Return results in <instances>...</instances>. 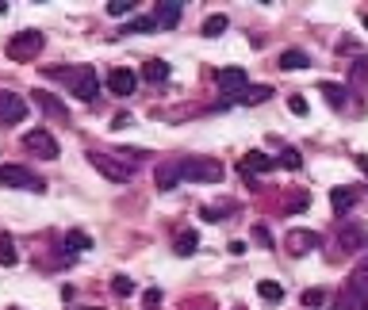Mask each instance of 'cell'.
I'll use <instances>...</instances> for the list:
<instances>
[{
	"label": "cell",
	"mask_w": 368,
	"mask_h": 310,
	"mask_svg": "<svg viewBox=\"0 0 368 310\" xmlns=\"http://www.w3.org/2000/svg\"><path fill=\"white\" fill-rule=\"evenodd\" d=\"M104 8H108V15H116V20H123V15H130L138 4H135V0H108Z\"/></svg>",
	"instance_id": "cell-31"
},
{
	"label": "cell",
	"mask_w": 368,
	"mask_h": 310,
	"mask_svg": "<svg viewBox=\"0 0 368 310\" xmlns=\"http://www.w3.org/2000/svg\"><path fill=\"white\" fill-rule=\"evenodd\" d=\"M46 77L50 80H62V85L73 88V96L85 104H93L96 96H100V77H96L93 65H69V69H62V65H50L46 69Z\"/></svg>",
	"instance_id": "cell-1"
},
{
	"label": "cell",
	"mask_w": 368,
	"mask_h": 310,
	"mask_svg": "<svg viewBox=\"0 0 368 310\" xmlns=\"http://www.w3.org/2000/svg\"><path fill=\"white\" fill-rule=\"evenodd\" d=\"M215 85H219V92H223L226 100H234L242 88H250V77H245V69H238V65H226V69L215 73Z\"/></svg>",
	"instance_id": "cell-7"
},
{
	"label": "cell",
	"mask_w": 368,
	"mask_h": 310,
	"mask_svg": "<svg viewBox=\"0 0 368 310\" xmlns=\"http://www.w3.org/2000/svg\"><path fill=\"white\" fill-rule=\"evenodd\" d=\"M177 169H181V181H192V184H219L223 181V165L211 157H184V161H177Z\"/></svg>",
	"instance_id": "cell-2"
},
{
	"label": "cell",
	"mask_w": 368,
	"mask_h": 310,
	"mask_svg": "<svg viewBox=\"0 0 368 310\" xmlns=\"http://www.w3.org/2000/svg\"><path fill=\"white\" fill-rule=\"evenodd\" d=\"M349 288L361 291V295L368 299V260H361V265L353 268V276H349Z\"/></svg>",
	"instance_id": "cell-28"
},
{
	"label": "cell",
	"mask_w": 368,
	"mask_h": 310,
	"mask_svg": "<svg viewBox=\"0 0 368 310\" xmlns=\"http://www.w3.org/2000/svg\"><path fill=\"white\" fill-rule=\"evenodd\" d=\"M322 96L330 100V108H338V111H346L349 108V88H341V85H334V80H322Z\"/></svg>",
	"instance_id": "cell-20"
},
{
	"label": "cell",
	"mask_w": 368,
	"mask_h": 310,
	"mask_svg": "<svg viewBox=\"0 0 368 310\" xmlns=\"http://www.w3.org/2000/svg\"><path fill=\"white\" fill-rule=\"evenodd\" d=\"M334 310H368V299L361 295V291H353V288L346 283V288L334 295Z\"/></svg>",
	"instance_id": "cell-15"
},
{
	"label": "cell",
	"mask_w": 368,
	"mask_h": 310,
	"mask_svg": "<svg viewBox=\"0 0 368 310\" xmlns=\"http://www.w3.org/2000/svg\"><path fill=\"white\" fill-rule=\"evenodd\" d=\"M368 241V230L361 223H338V234H334V253L338 257H353V253H361Z\"/></svg>",
	"instance_id": "cell-5"
},
{
	"label": "cell",
	"mask_w": 368,
	"mask_h": 310,
	"mask_svg": "<svg viewBox=\"0 0 368 310\" xmlns=\"http://www.w3.org/2000/svg\"><path fill=\"white\" fill-rule=\"evenodd\" d=\"M142 80H150V85H161V80H169V62L154 58L142 65Z\"/></svg>",
	"instance_id": "cell-21"
},
{
	"label": "cell",
	"mask_w": 368,
	"mask_h": 310,
	"mask_svg": "<svg viewBox=\"0 0 368 310\" xmlns=\"http://www.w3.org/2000/svg\"><path fill=\"white\" fill-rule=\"evenodd\" d=\"M200 31H203V38H215V35H223V31H226V15H207Z\"/></svg>",
	"instance_id": "cell-30"
},
{
	"label": "cell",
	"mask_w": 368,
	"mask_h": 310,
	"mask_svg": "<svg viewBox=\"0 0 368 310\" xmlns=\"http://www.w3.org/2000/svg\"><path fill=\"white\" fill-rule=\"evenodd\" d=\"M257 295L265 299V303H280V299H284V288H280L276 280H261V283H257Z\"/></svg>",
	"instance_id": "cell-27"
},
{
	"label": "cell",
	"mask_w": 368,
	"mask_h": 310,
	"mask_svg": "<svg viewBox=\"0 0 368 310\" xmlns=\"http://www.w3.org/2000/svg\"><path fill=\"white\" fill-rule=\"evenodd\" d=\"M111 291H116L119 299L135 295V280H127V276H116V280H111Z\"/></svg>",
	"instance_id": "cell-32"
},
{
	"label": "cell",
	"mask_w": 368,
	"mask_h": 310,
	"mask_svg": "<svg viewBox=\"0 0 368 310\" xmlns=\"http://www.w3.org/2000/svg\"><path fill=\"white\" fill-rule=\"evenodd\" d=\"M288 111L292 115H307V100L304 96H288Z\"/></svg>",
	"instance_id": "cell-33"
},
{
	"label": "cell",
	"mask_w": 368,
	"mask_h": 310,
	"mask_svg": "<svg viewBox=\"0 0 368 310\" xmlns=\"http://www.w3.org/2000/svg\"><path fill=\"white\" fill-rule=\"evenodd\" d=\"M307 207H311V192H304V188H292L280 203L284 215H299V211H307Z\"/></svg>",
	"instance_id": "cell-19"
},
{
	"label": "cell",
	"mask_w": 368,
	"mask_h": 310,
	"mask_svg": "<svg viewBox=\"0 0 368 310\" xmlns=\"http://www.w3.org/2000/svg\"><path fill=\"white\" fill-rule=\"evenodd\" d=\"M253 238H257L261 246H273V234H268L265 226H253Z\"/></svg>",
	"instance_id": "cell-37"
},
{
	"label": "cell",
	"mask_w": 368,
	"mask_h": 310,
	"mask_svg": "<svg viewBox=\"0 0 368 310\" xmlns=\"http://www.w3.org/2000/svg\"><path fill=\"white\" fill-rule=\"evenodd\" d=\"M62 249L65 253H85V249H93V238H88L85 230H69L62 238Z\"/></svg>",
	"instance_id": "cell-22"
},
{
	"label": "cell",
	"mask_w": 368,
	"mask_h": 310,
	"mask_svg": "<svg viewBox=\"0 0 368 310\" xmlns=\"http://www.w3.org/2000/svg\"><path fill=\"white\" fill-rule=\"evenodd\" d=\"M31 104H35L39 111H46V115H54V119H65V104L50 92H31Z\"/></svg>",
	"instance_id": "cell-18"
},
{
	"label": "cell",
	"mask_w": 368,
	"mask_h": 310,
	"mask_svg": "<svg viewBox=\"0 0 368 310\" xmlns=\"http://www.w3.org/2000/svg\"><path fill=\"white\" fill-rule=\"evenodd\" d=\"M154 181H158V192H173V188L181 184V169H177V161H165V165H158Z\"/></svg>",
	"instance_id": "cell-17"
},
{
	"label": "cell",
	"mask_w": 368,
	"mask_h": 310,
	"mask_svg": "<svg viewBox=\"0 0 368 310\" xmlns=\"http://www.w3.org/2000/svg\"><path fill=\"white\" fill-rule=\"evenodd\" d=\"M357 203H361V192L349 188V184H341V188H334V192H330V207L338 211V215H349Z\"/></svg>",
	"instance_id": "cell-14"
},
{
	"label": "cell",
	"mask_w": 368,
	"mask_h": 310,
	"mask_svg": "<svg viewBox=\"0 0 368 310\" xmlns=\"http://www.w3.org/2000/svg\"><path fill=\"white\" fill-rule=\"evenodd\" d=\"M299 299H304V307H318V303H322V291H315V288H311V291H304Z\"/></svg>",
	"instance_id": "cell-35"
},
{
	"label": "cell",
	"mask_w": 368,
	"mask_h": 310,
	"mask_svg": "<svg viewBox=\"0 0 368 310\" xmlns=\"http://www.w3.org/2000/svg\"><path fill=\"white\" fill-rule=\"evenodd\" d=\"M88 165H93L96 169V173H100V176H108V181L111 184H127L130 181V176H135V169H130V165H123V161L116 157V153H104V150H88Z\"/></svg>",
	"instance_id": "cell-4"
},
{
	"label": "cell",
	"mask_w": 368,
	"mask_h": 310,
	"mask_svg": "<svg viewBox=\"0 0 368 310\" xmlns=\"http://www.w3.org/2000/svg\"><path fill=\"white\" fill-rule=\"evenodd\" d=\"M280 165H284V169H292V173H299V169H304V153H299L296 146H284V153H280Z\"/></svg>",
	"instance_id": "cell-29"
},
{
	"label": "cell",
	"mask_w": 368,
	"mask_h": 310,
	"mask_svg": "<svg viewBox=\"0 0 368 310\" xmlns=\"http://www.w3.org/2000/svg\"><path fill=\"white\" fill-rule=\"evenodd\" d=\"M265 100H273V88L268 85H250L234 96V104H245V108H257V104H265Z\"/></svg>",
	"instance_id": "cell-16"
},
{
	"label": "cell",
	"mask_w": 368,
	"mask_h": 310,
	"mask_svg": "<svg viewBox=\"0 0 368 310\" xmlns=\"http://www.w3.org/2000/svg\"><path fill=\"white\" fill-rule=\"evenodd\" d=\"M357 169H361V173L368 176V153H357Z\"/></svg>",
	"instance_id": "cell-38"
},
{
	"label": "cell",
	"mask_w": 368,
	"mask_h": 310,
	"mask_svg": "<svg viewBox=\"0 0 368 310\" xmlns=\"http://www.w3.org/2000/svg\"><path fill=\"white\" fill-rule=\"evenodd\" d=\"M0 184L4 188H43V181L39 176H31V169H23V165H0Z\"/></svg>",
	"instance_id": "cell-9"
},
{
	"label": "cell",
	"mask_w": 368,
	"mask_h": 310,
	"mask_svg": "<svg viewBox=\"0 0 368 310\" xmlns=\"http://www.w3.org/2000/svg\"><path fill=\"white\" fill-rule=\"evenodd\" d=\"M43 46H46V38H43V31H20V35H12L8 38V46H4V54L12 62H35L39 54H43Z\"/></svg>",
	"instance_id": "cell-3"
},
{
	"label": "cell",
	"mask_w": 368,
	"mask_h": 310,
	"mask_svg": "<svg viewBox=\"0 0 368 310\" xmlns=\"http://www.w3.org/2000/svg\"><path fill=\"white\" fill-rule=\"evenodd\" d=\"M23 119H27V100L8 92V88H0V123L12 127V123H23Z\"/></svg>",
	"instance_id": "cell-8"
},
{
	"label": "cell",
	"mask_w": 368,
	"mask_h": 310,
	"mask_svg": "<svg viewBox=\"0 0 368 310\" xmlns=\"http://www.w3.org/2000/svg\"><path fill=\"white\" fill-rule=\"evenodd\" d=\"M196 246H200V234H196V230H181V234H177V253H181V257H192Z\"/></svg>",
	"instance_id": "cell-26"
},
{
	"label": "cell",
	"mask_w": 368,
	"mask_h": 310,
	"mask_svg": "<svg viewBox=\"0 0 368 310\" xmlns=\"http://www.w3.org/2000/svg\"><path fill=\"white\" fill-rule=\"evenodd\" d=\"M307 54L304 50H284L280 54V69H288V73H299V69H307Z\"/></svg>",
	"instance_id": "cell-24"
},
{
	"label": "cell",
	"mask_w": 368,
	"mask_h": 310,
	"mask_svg": "<svg viewBox=\"0 0 368 310\" xmlns=\"http://www.w3.org/2000/svg\"><path fill=\"white\" fill-rule=\"evenodd\" d=\"M135 85H138V73L135 69H123V65H119V69H108V88L116 96H130V92H135Z\"/></svg>",
	"instance_id": "cell-13"
},
{
	"label": "cell",
	"mask_w": 368,
	"mask_h": 310,
	"mask_svg": "<svg viewBox=\"0 0 368 310\" xmlns=\"http://www.w3.org/2000/svg\"><path fill=\"white\" fill-rule=\"evenodd\" d=\"M181 15H184L181 0H161V4H154V23H158L161 31L177 27V23H181Z\"/></svg>",
	"instance_id": "cell-12"
},
{
	"label": "cell",
	"mask_w": 368,
	"mask_h": 310,
	"mask_svg": "<svg viewBox=\"0 0 368 310\" xmlns=\"http://www.w3.org/2000/svg\"><path fill=\"white\" fill-rule=\"evenodd\" d=\"M23 150H27L31 157H39V161H54V157H58V138H54L50 130L35 127V130L23 134Z\"/></svg>",
	"instance_id": "cell-6"
},
{
	"label": "cell",
	"mask_w": 368,
	"mask_h": 310,
	"mask_svg": "<svg viewBox=\"0 0 368 310\" xmlns=\"http://www.w3.org/2000/svg\"><path fill=\"white\" fill-rule=\"evenodd\" d=\"M4 12H8V4H4V0H0V15H4Z\"/></svg>",
	"instance_id": "cell-40"
},
{
	"label": "cell",
	"mask_w": 368,
	"mask_h": 310,
	"mask_svg": "<svg viewBox=\"0 0 368 310\" xmlns=\"http://www.w3.org/2000/svg\"><path fill=\"white\" fill-rule=\"evenodd\" d=\"M322 246V238H318L315 230H292L288 238H284V249L292 253V257H307L311 249H318Z\"/></svg>",
	"instance_id": "cell-11"
},
{
	"label": "cell",
	"mask_w": 368,
	"mask_h": 310,
	"mask_svg": "<svg viewBox=\"0 0 368 310\" xmlns=\"http://www.w3.org/2000/svg\"><path fill=\"white\" fill-rule=\"evenodd\" d=\"M146 31H158L154 15H138V20H127V23H123V35H119V38H127V35H146Z\"/></svg>",
	"instance_id": "cell-23"
},
{
	"label": "cell",
	"mask_w": 368,
	"mask_h": 310,
	"mask_svg": "<svg viewBox=\"0 0 368 310\" xmlns=\"http://www.w3.org/2000/svg\"><path fill=\"white\" fill-rule=\"evenodd\" d=\"M361 23H364V27H368V12H361Z\"/></svg>",
	"instance_id": "cell-39"
},
{
	"label": "cell",
	"mask_w": 368,
	"mask_h": 310,
	"mask_svg": "<svg viewBox=\"0 0 368 310\" xmlns=\"http://www.w3.org/2000/svg\"><path fill=\"white\" fill-rule=\"evenodd\" d=\"M273 169H276V161L268 157L265 150H250V153L238 161V173L245 176V181H250V176H261V173H273Z\"/></svg>",
	"instance_id": "cell-10"
},
{
	"label": "cell",
	"mask_w": 368,
	"mask_h": 310,
	"mask_svg": "<svg viewBox=\"0 0 368 310\" xmlns=\"http://www.w3.org/2000/svg\"><path fill=\"white\" fill-rule=\"evenodd\" d=\"M15 260H20V253H15L12 234H0V265H4V268H12Z\"/></svg>",
	"instance_id": "cell-25"
},
{
	"label": "cell",
	"mask_w": 368,
	"mask_h": 310,
	"mask_svg": "<svg viewBox=\"0 0 368 310\" xmlns=\"http://www.w3.org/2000/svg\"><path fill=\"white\" fill-rule=\"evenodd\" d=\"M364 80H368V62H357V65H353V85L361 88Z\"/></svg>",
	"instance_id": "cell-34"
},
{
	"label": "cell",
	"mask_w": 368,
	"mask_h": 310,
	"mask_svg": "<svg viewBox=\"0 0 368 310\" xmlns=\"http://www.w3.org/2000/svg\"><path fill=\"white\" fill-rule=\"evenodd\" d=\"M142 303L150 307V310H154V307H161V291H158V288H150V291L142 295Z\"/></svg>",
	"instance_id": "cell-36"
}]
</instances>
